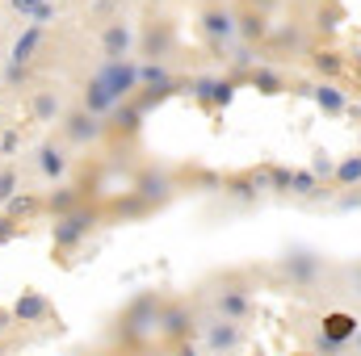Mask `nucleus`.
<instances>
[{
	"label": "nucleus",
	"instance_id": "f257e3e1",
	"mask_svg": "<svg viewBox=\"0 0 361 356\" xmlns=\"http://www.w3.org/2000/svg\"><path fill=\"white\" fill-rule=\"evenodd\" d=\"M160 310H164V293L143 289L139 298H130L122 306V314L109 327V340L122 348H147L152 340H160Z\"/></svg>",
	"mask_w": 361,
	"mask_h": 356
},
{
	"label": "nucleus",
	"instance_id": "f03ea898",
	"mask_svg": "<svg viewBox=\"0 0 361 356\" xmlns=\"http://www.w3.org/2000/svg\"><path fill=\"white\" fill-rule=\"evenodd\" d=\"M101 227V210L97 205H76L72 214H59V218H51V252L55 256H68V252H76L85 239H89L92 231Z\"/></svg>",
	"mask_w": 361,
	"mask_h": 356
},
{
	"label": "nucleus",
	"instance_id": "7ed1b4c3",
	"mask_svg": "<svg viewBox=\"0 0 361 356\" xmlns=\"http://www.w3.org/2000/svg\"><path fill=\"white\" fill-rule=\"evenodd\" d=\"M252 310H257V302H252V285H248L244 276H223V281H214V289H210V314L231 319V323H248Z\"/></svg>",
	"mask_w": 361,
	"mask_h": 356
},
{
	"label": "nucleus",
	"instance_id": "20e7f679",
	"mask_svg": "<svg viewBox=\"0 0 361 356\" xmlns=\"http://www.w3.org/2000/svg\"><path fill=\"white\" fill-rule=\"evenodd\" d=\"M281 276H286V285L290 289H298V293H311V289H319V281H324V256L319 252H311V248H290L286 256H281Z\"/></svg>",
	"mask_w": 361,
	"mask_h": 356
},
{
	"label": "nucleus",
	"instance_id": "39448f33",
	"mask_svg": "<svg viewBox=\"0 0 361 356\" xmlns=\"http://www.w3.org/2000/svg\"><path fill=\"white\" fill-rule=\"evenodd\" d=\"M202 327V314L189 298H164V310H160V340L164 344H180V340H193Z\"/></svg>",
	"mask_w": 361,
	"mask_h": 356
},
{
	"label": "nucleus",
	"instance_id": "423d86ee",
	"mask_svg": "<svg viewBox=\"0 0 361 356\" xmlns=\"http://www.w3.org/2000/svg\"><path fill=\"white\" fill-rule=\"evenodd\" d=\"M197 336H202L206 356H235L244 344H248L244 323H231V319H219V314H206L202 327H197Z\"/></svg>",
	"mask_w": 361,
	"mask_h": 356
},
{
	"label": "nucleus",
	"instance_id": "0eeeda50",
	"mask_svg": "<svg viewBox=\"0 0 361 356\" xmlns=\"http://www.w3.org/2000/svg\"><path fill=\"white\" fill-rule=\"evenodd\" d=\"M197 30H202V38L210 42V46H231L235 42V8L227 4V0H219V4H202L197 8Z\"/></svg>",
	"mask_w": 361,
	"mask_h": 356
},
{
	"label": "nucleus",
	"instance_id": "6e6552de",
	"mask_svg": "<svg viewBox=\"0 0 361 356\" xmlns=\"http://www.w3.org/2000/svg\"><path fill=\"white\" fill-rule=\"evenodd\" d=\"M59 139H63L68 147H92V143L105 139V122L92 117V113H85V109H68V113L59 117Z\"/></svg>",
	"mask_w": 361,
	"mask_h": 356
},
{
	"label": "nucleus",
	"instance_id": "1a4fd4ad",
	"mask_svg": "<svg viewBox=\"0 0 361 356\" xmlns=\"http://www.w3.org/2000/svg\"><path fill=\"white\" fill-rule=\"evenodd\" d=\"M130 193L143 201V210H156V205L173 201L177 180H173V172H164V168H143V172L135 177V184H130Z\"/></svg>",
	"mask_w": 361,
	"mask_h": 356
},
{
	"label": "nucleus",
	"instance_id": "9d476101",
	"mask_svg": "<svg viewBox=\"0 0 361 356\" xmlns=\"http://www.w3.org/2000/svg\"><path fill=\"white\" fill-rule=\"evenodd\" d=\"M97 80L109 89L114 101H130L139 92V63L135 59H105V68L97 72Z\"/></svg>",
	"mask_w": 361,
	"mask_h": 356
},
{
	"label": "nucleus",
	"instance_id": "9b49d317",
	"mask_svg": "<svg viewBox=\"0 0 361 356\" xmlns=\"http://www.w3.org/2000/svg\"><path fill=\"white\" fill-rule=\"evenodd\" d=\"M135 42L143 46V55L147 59H164L169 51H173V42H177V30H173V21L169 17H147L143 21V30H135Z\"/></svg>",
	"mask_w": 361,
	"mask_h": 356
},
{
	"label": "nucleus",
	"instance_id": "f8f14e48",
	"mask_svg": "<svg viewBox=\"0 0 361 356\" xmlns=\"http://www.w3.org/2000/svg\"><path fill=\"white\" fill-rule=\"evenodd\" d=\"M269 34H273V17L265 8H248V4L235 8V42H244V46H265Z\"/></svg>",
	"mask_w": 361,
	"mask_h": 356
},
{
	"label": "nucleus",
	"instance_id": "ddd939ff",
	"mask_svg": "<svg viewBox=\"0 0 361 356\" xmlns=\"http://www.w3.org/2000/svg\"><path fill=\"white\" fill-rule=\"evenodd\" d=\"M34 164H38L42 180H51V184H63V177L72 172V147H68L63 139H47V143L38 147Z\"/></svg>",
	"mask_w": 361,
	"mask_h": 356
},
{
	"label": "nucleus",
	"instance_id": "4468645a",
	"mask_svg": "<svg viewBox=\"0 0 361 356\" xmlns=\"http://www.w3.org/2000/svg\"><path fill=\"white\" fill-rule=\"evenodd\" d=\"M189 96L206 109H223L235 96V80L231 76H193L189 80Z\"/></svg>",
	"mask_w": 361,
	"mask_h": 356
},
{
	"label": "nucleus",
	"instance_id": "2eb2a0df",
	"mask_svg": "<svg viewBox=\"0 0 361 356\" xmlns=\"http://www.w3.org/2000/svg\"><path fill=\"white\" fill-rule=\"evenodd\" d=\"M101 55L105 59H130L135 55V25L126 17H109L101 30Z\"/></svg>",
	"mask_w": 361,
	"mask_h": 356
},
{
	"label": "nucleus",
	"instance_id": "dca6fc26",
	"mask_svg": "<svg viewBox=\"0 0 361 356\" xmlns=\"http://www.w3.org/2000/svg\"><path fill=\"white\" fill-rule=\"evenodd\" d=\"M143 113H147V109H139L135 96H130V101H118L114 113L105 117V134H114V139H135V134L143 130Z\"/></svg>",
	"mask_w": 361,
	"mask_h": 356
},
{
	"label": "nucleus",
	"instance_id": "f3484780",
	"mask_svg": "<svg viewBox=\"0 0 361 356\" xmlns=\"http://www.w3.org/2000/svg\"><path fill=\"white\" fill-rule=\"evenodd\" d=\"M13 310V319L25 327V323H47L51 314H55V306H51V298L47 293H38V289H21L17 293V302L8 306Z\"/></svg>",
	"mask_w": 361,
	"mask_h": 356
},
{
	"label": "nucleus",
	"instance_id": "a211bd4d",
	"mask_svg": "<svg viewBox=\"0 0 361 356\" xmlns=\"http://www.w3.org/2000/svg\"><path fill=\"white\" fill-rule=\"evenodd\" d=\"M25 113H30V122L51 126V122H59L68 109H63V96H59V89H34V92H30V101H25Z\"/></svg>",
	"mask_w": 361,
	"mask_h": 356
},
{
	"label": "nucleus",
	"instance_id": "6ab92c4d",
	"mask_svg": "<svg viewBox=\"0 0 361 356\" xmlns=\"http://www.w3.org/2000/svg\"><path fill=\"white\" fill-rule=\"evenodd\" d=\"M265 51H273V59H286V55H307V30H302V25H273Z\"/></svg>",
	"mask_w": 361,
	"mask_h": 356
},
{
	"label": "nucleus",
	"instance_id": "aec40b11",
	"mask_svg": "<svg viewBox=\"0 0 361 356\" xmlns=\"http://www.w3.org/2000/svg\"><path fill=\"white\" fill-rule=\"evenodd\" d=\"M85 189H89V184H55V189L42 197V210H47L51 218L72 214L76 205H85Z\"/></svg>",
	"mask_w": 361,
	"mask_h": 356
},
{
	"label": "nucleus",
	"instance_id": "412c9836",
	"mask_svg": "<svg viewBox=\"0 0 361 356\" xmlns=\"http://www.w3.org/2000/svg\"><path fill=\"white\" fill-rule=\"evenodd\" d=\"M114 105H118V101L109 96V89H105V84H101L97 76H89V80H85V89H80V109L105 122V117L114 113Z\"/></svg>",
	"mask_w": 361,
	"mask_h": 356
},
{
	"label": "nucleus",
	"instance_id": "4be33fe9",
	"mask_svg": "<svg viewBox=\"0 0 361 356\" xmlns=\"http://www.w3.org/2000/svg\"><path fill=\"white\" fill-rule=\"evenodd\" d=\"M42 38H47V30L42 25H25V34H17V42H13V51H8V63H34L38 59V51H42Z\"/></svg>",
	"mask_w": 361,
	"mask_h": 356
},
{
	"label": "nucleus",
	"instance_id": "5701e85b",
	"mask_svg": "<svg viewBox=\"0 0 361 356\" xmlns=\"http://www.w3.org/2000/svg\"><path fill=\"white\" fill-rule=\"evenodd\" d=\"M307 68L319 76V80H341V72H345V55L341 51H328V46H319V51H307Z\"/></svg>",
	"mask_w": 361,
	"mask_h": 356
},
{
	"label": "nucleus",
	"instance_id": "b1692460",
	"mask_svg": "<svg viewBox=\"0 0 361 356\" xmlns=\"http://www.w3.org/2000/svg\"><path fill=\"white\" fill-rule=\"evenodd\" d=\"M0 214H8L13 222H30V218H38L42 214V197L38 193H30V189H21V193H13L8 201H4V210Z\"/></svg>",
	"mask_w": 361,
	"mask_h": 356
},
{
	"label": "nucleus",
	"instance_id": "393cba45",
	"mask_svg": "<svg viewBox=\"0 0 361 356\" xmlns=\"http://www.w3.org/2000/svg\"><path fill=\"white\" fill-rule=\"evenodd\" d=\"M311 96H315V105H319L328 117H341V113L349 109V101H345L341 84H332V80H315V84H311Z\"/></svg>",
	"mask_w": 361,
	"mask_h": 356
},
{
	"label": "nucleus",
	"instance_id": "a878e982",
	"mask_svg": "<svg viewBox=\"0 0 361 356\" xmlns=\"http://www.w3.org/2000/svg\"><path fill=\"white\" fill-rule=\"evenodd\" d=\"M332 184H336V189H361V151H353V155H341V160H336Z\"/></svg>",
	"mask_w": 361,
	"mask_h": 356
},
{
	"label": "nucleus",
	"instance_id": "bb28decb",
	"mask_svg": "<svg viewBox=\"0 0 361 356\" xmlns=\"http://www.w3.org/2000/svg\"><path fill=\"white\" fill-rule=\"evenodd\" d=\"M248 80H252V89L265 92V96H277V92L290 89V80H286V76H281L277 68H261V63L252 68V76H248Z\"/></svg>",
	"mask_w": 361,
	"mask_h": 356
},
{
	"label": "nucleus",
	"instance_id": "cd10ccee",
	"mask_svg": "<svg viewBox=\"0 0 361 356\" xmlns=\"http://www.w3.org/2000/svg\"><path fill=\"white\" fill-rule=\"evenodd\" d=\"M227 68H231V80H240V76H252V68H257V46H235L231 55H227Z\"/></svg>",
	"mask_w": 361,
	"mask_h": 356
},
{
	"label": "nucleus",
	"instance_id": "c85d7f7f",
	"mask_svg": "<svg viewBox=\"0 0 361 356\" xmlns=\"http://www.w3.org/2000/svg\"><path fill=\"white\" fill-rule=\"evenodd\" d=\"M286 193H294V197H315V193H324V184L311 177L307 168H294V172H290V189H286Z\"/></svg>",
	"mask_w": 361,
	"mask_h": 356
},
{
	"label": "nucleus",
	"instance_id": "c756f323",
	"mask_svg": "<svg viewBox=\"0 0 361 356\" xmlns=\"http://www.w3.org/2000/svg\"><path fill=\"white\" fill-rule=\"evenodd\" d=\"M13 193H21V172H17V164H0V210Z\"/></svg>",
	"mask_w": 361,
	"mask_h": 356
},
{
	"label": "nucleus",
	"instance_id": "7c9ffc66",
	"mask_svg": "<svg viewBox=\"0 0 361 356\" xmlns=\"http://www.w3.org/2000/svg\"><path fill=\"white\" fill-rule=\"evenodd\" d=\"M307 172H311V177L324 184V180H332V172H336V160H332V155H328V151L319 147V151L311 155V168H307Z\"/></svg>",
	"mask_w": 361,
	"mask_h": 356
},
{
	"label": "nucleus",
	"instance_id": "2f4dec72",
	"mask_svg": "<svg viewBox=\"0 0 361 356\" xmlns=\"http://www.w3.org/2000/svg\"><path fill=\"white\" fill-rule=\"evenodd\" d=\"M4 84H8V89L30 84V68H25V63H8V68H4Z\"/></svg>",
	"mask_w": 361,
	"mask_h": 356
},
{
	"label": "nucleus",
	"instance_id": "473e14b6",
	"mask_svg": "<svg viewBox=\"0 0 361 356\" xmlns=\"http://www.w3.org/2000/svg\"><path fill=\"white\" fill-rule=\"evenodd\" d=\"M265 172H269V189H273V193H286V189H290V172H294V168L273 164V168H265Z\"/></svg>",
	"mask_w": 361,
	"mask_h": 356
},
{
	"label": "nucleus",
	"instance_id": "72a5a7b5",
	"mask_svg": "<svg viewBox=\"0 0 361 356\" xmlns=\"http://www.w3.org/2000/svg\"><path fill=\"white\" fill-rule=\"evenodd\" d=\"M17 235H21V222H13L8 214H0V248H4V243H13Z\"/></svg>",
	"mask_w": 361,
	"mask_h": 356
},
{
	"label": "nucleus",
	"instance_id": "f704fd0d",
	"mask_svg": "<svg viewBox=\"0 0 361 356\" xmlns=\"http://www.w3.org/2000/svg\"><path fill=\"white\" fill-rule=\"evenodd\" d=\"M42 4H47V0H8V8H13L17 17H34Z\"/></svg>",
	"mask_w": 361,
	"mask_h": 356
},
{
	"label": "nucleus",
	"instance_id": "c9c22d12",
	"mask_svg": "<svg viewBox=\"0 0 361 356\" xmlns=\"http://www.w3.org/2000/svg\"><path fill=\"white\" fill-rule=\"evenodd\" d=\"M17 147H21V130H4L0 134V155H13Z\"/></svg>",
	"mask_w": 361,
	"mask_h": 356
},
{
	"label": "nucleus",
	"instance_id": "e433bc0d",
	"mask_svg": "<svg viewBox=\"0 0 361 356\" xmlns=\"http://www.w3.org/2000/svg\"><path fill=\"white\" fill-rule=\"evenodd\" d=\"M13 327H17V319H13V310H8V306H0V340H4V336H8Z\"/></svg>",
	"mask_w": 361,
	"mask_h": 356
},
{
	"label": "nucleus",
	"instance_id": "4c0bfd02",
	"mask_svg": "<svg viewBox=\"0 0 361 356\" xmlns=\"http://www.w3.org/2000/svg\"><path fill=\"white\" fill-rule=\"evenodd\" d=\"M51 17H55V4H51V0H47V4H42V8H38V13H34V17H30V21H34V25H47V21H51Z\"/></svg>",
	"mask_w": 361,
	"mask_h": 356
},
{
	"label": "nucleus",
	"instance_id": "58836bf2",
	"mask_svg": "<svg viewBox=\"0 0 361 356\" xmlns=\"http://www.w3.org/2000/svg\"><path fill=\"white\" fill-rule=\"evenodd\" d=\"M173 356H202V352H197L193 340H180V344H173Z\"/></svg>",
	"mask_w": 361,
	"mask_h": 356
},
{
	"label": "nucleus",
	"instance_id": "ea45409f",
	"mask_svg": "<svg viewBox=\"0 0 361 356\" xmlns=\"http://www.w3.org/2000/svg\"><path fill=\"white\" fill-rule=\"evenodd\" d=\"M135 356H173V348H156V344H147V348H139Z\"/></svg>",
	"mask_w": 361,
	"mask_h": 356
},
{
	"label": "nucleus",
	"instance_id": "a19ab883",
	"mask_svg": "<svg viewBox=\"0 0 361 356\" xmlns=\"http://www.w3.org/2000/svg\"><path fill=\"white\" fill-rule=\"evenodd\" d=\"M240 4H248V8H265V13H269L277 0H240Z\"/></svg>",
	"mask_w": 361,
	"mask_h": 356
},
{
	"label": "nucleus",
	"instance_id": "79ce46f5",
	"mask_svg": "<svg viewBox=\"0 0 361 356\" xmlns=\"http://www.w3.org/2000/svg\"><path fill=\"white\" fill-rule=\"evenodd\" d=\"M353 348H357V356H361V327L353 331Z\"/></svg>",
	"mask_w": 361,
	"mask_h": 356
},
{
	"label": "nucleus",
	"instance_id": "37998d69",
	"mask_svg": "<svg viewBox=\"0 0 361 356\" xmlns=\"http://www.w3.org/2000/svg\"><path fill=\"white\" fill-rule=\"evenodd\" d=\"M197 4H219V0H197Z\"/></svg>",
	"mask_w": 361,
	"mask_h": 356
},
{
	"label": "nucleus",
	"instance_id": "c03bdc74",
	"mask_svg": "<svg viewBox=\"0 0 361 356\" xmlns=\"http://www.w3.org/2000/svg\"><path fill=\"white\" fill-rule=\"evenodd\" d=\"M357 293H361V268H357Z\"/></svg>",
	"mask_w": 361,
	"mask_h": 356
},
{
	"label": "nucleus",
	"instance_id": "a18cd8bd",
	"mask_svg": "<svg viewBox=\"0 0 361 356\" xmlns=\"http://www.w3.org/2000/svg\"><path fill=\"white\" fill-rule=\"evenodd\" d=\"M147 4H164V0H147Z\"/></svg>",
	"mask_w": 361,
	"mask_h": 356
},
{
	"label": "nucleus",
	"instance_id": "49530a36",
	"mask_svg": "<svg viewBox=\"0 0 361 356\" xmlns=\"http://www.w3.org/2000/svg\"><path fill=\"white\" fill-rule=\"evenodd\" d=\"M357 63H361V51H357Z\"/></svg>",
	"mask_w": 361,
	"mask_h": 356
}]
</instances>
